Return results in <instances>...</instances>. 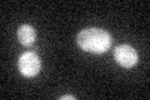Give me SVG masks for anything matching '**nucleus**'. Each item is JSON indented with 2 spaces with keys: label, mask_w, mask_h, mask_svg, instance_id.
<instances>
[{
  "label": "nucleus",
  "mask_w": 150,
  "mask_h": 100,
  "mask_svg": "<svg viewBox=\"0 0 150 100\" xmlns=\"http://www.w3.org/2000/svg\"><path fill=\"white\" fill-rule=\"evenodd\" d=\"M76 43L83 50L101 54L110 48L111 36L108 31L99 28H89L79 33L76 36Z\"/></svg>",
  "instance_id": "1"
},
{
  "label": "nucleus",
  "mask_w": 150,
  "mask_h": 100,
  "mask_svg": "<svg viewBox=\"0 0 150 100\" xmlns=\"http://www.w3.org/2000/svg\"><path fill=\"white\" fill-rule=\"evenodd\" d=\"M18 68L20 73L26 78H33L39 74L41 63L40 59L34 51H26V53L21 54L18 61Z\"/></svg>",
  "instance_id": "2"
},
{
  "label": "nucleus",
  "mask_w": 150,
  "mask_h": 100,
  "mask_svg": "<svg viewBox=\"0 0 150 100\" xmlns=\"http://www.w3.org/2000/svg\"><path fill=\"white\" fill-rule=\"evenodd\" d=\"M114 58L116 60V63L121 65L123 68L130 69L133 66L137 65L138 63V53L133 46H130L128 44H123L115 48L114 51Z\"/></svg>",
  "instance_id": "3"
},
{
  "label": "nucleus",
  "mask_w": 150,
  "mask_h": 100,
  "mask_svg": "<svg viewBox=\"0 0 150 100\" xmlns=\"http://www.w3.org/2000/svg\"><path fill=\"white\" fill-rule=\"evenodd\" d=\"M36 33L35 29L29 24H24L18 29V39L23 45L29 46L35 41Z\"/></svg>",
  "instance_id": "4"
},
{
  "label": "nucleus",
  "mask_w": 150,
  "mask_h": 100,
  "mask_svg": "<svg viewBox=\"0 0 150 100\" xmlns=\"http://www.w3.org/2000/svg\"><path fill=\"white\" fill-rule=\"evenodd\" d=\"M60 100H75V96H73V95H63Z\"/></svg>",
  "instance_id": "5"
}]
</instances>
